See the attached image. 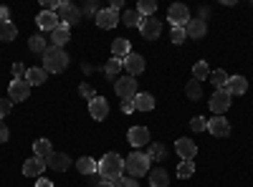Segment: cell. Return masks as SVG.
<instances>
[{
    "mask_svg": "<svg viewBox=\"0 0 253 187\" xmlns=\"http://www.w3.org/2000/svg\"><path fill=\"white\" fill-rule=\"evenodd\" d=\"M124 172V159L117 154V152H109L99 159V167H96V175L104 177V180H117L122 177Z\"/></svg>",
    "mask_w": 253,
    "mask_h": 187,
    "instance_id": "cell-1",
    "label": "cell"
},
{
    "mask_svg": "<svg viewBox=\"0 0 253 187\" xmlns=\"http://www.w3.org/2000/svg\"><path fill=\"white\" fill-rule=\"evenodd\" d=\"M69 66V56L63 48H56V46H48V51L43 53V69L46 74H61L66 71Z\"/></svg>",
    "mask_w": 253,
    "mask_h": 187,
    "instance_id": "cell-2",
    "label": "cell"
},
{
    "mask_svg": "<svg viewBox=\"0 0 253 187\" xmlns=\"http://www.w3.org/2000/svg\"><path fill=\"white\" fill-rule=\"evenodd\" d=\"M124 167H126V172H129V177L137 180V177H142V175L150 172V159L144 157V152H132L129 157H126Z\"/></svg>",
    "mask_w": 253,
    "mask_h": 187,
    "instance_id": "cell-3",
    "label": "cell"
},
{
    "mask_svg": "<svg viewBox=\"0 0 253 187\" xmlns=\"http://www.w3.org/2000/svg\"><path fill=\"white\" fill-rule=\"evenodd\" d=\"M56 15H58V20L63 26H76L79 20H81V10L74 5V3H66V0H61V5H58V10H56Z\"/></svg>",
    "mask_w": 253,
    "mask_h": 187,
    "instance_id": "cell-4",
    "label": "cell"
},
{
    "mask_svg": "<svg viewBox=\"0 0 253 187\" xmlns=\"http://www.w3.org/2000/svg\"><path fill=\"white\" fill-rule=\"evenodd\" d=\"M114 91L122 99H134L137 96V78L134 76H122L114 81Z\"/></svg>",
    "mask_w": 253,
    "mask_h": 187,
    "instance_id": "cell-5",
    "label": "cell"
},
{
    "mask_svg": "<svg viewBox=\"0 0 253 187\" xmlns=\"http://www.w3.org/2000/svg\"><path fill=\"white\" fill-rule=\"evenodd\" d=\"M31 96V84L26 78H13L8 86V99L10 101H26Z\"/></svg>",
    "mask_w": 253,
    "mask_h": 187,
    "instance_id": "cell-6",
    "label": "cell"
},
{
    "mask_svg": "<svg viewBox=\"0 0 253 187\" xmlns=\"http://www.w3.org/2000/svg\"><path fill=\"white\" fill-rule=\"evenodd\" d=\"M230 96L225 89H215V94L210 96V109H213V114L215 116H223L225 112H228V107H230Z\"/></svg>",
    "mask_w": 253,
    "mask_h": 187,
    "instance_id": "cell-7",
    "label": "cell"
},
{
    "mask_svg": "<svg viewBox=\"0 0 253 187\" xmlns=\"http://www.w3.org/2000/svg\"><path fill=\"white\" fill-rule=\"evenodd\" d=\"M139 33L144 36V40H155V38H160V33H162V23L157 18H142L139 20Z\"/></svg>",
    "mask_w": 253,
    "mask_h": 187,
    "instance_id": "cell-8",
    "label": "cell"
},
{
    "mask_svg": "<svg viewBox=\"0 0 253 187\" xmlns=\"http://www.w3.org/2000/svg\"><path fill=\"white\" fill-rule=\"evenodd\" d=\"M167 20L172 23V28H175V26L185 28V26H187V20H190V10H187V5H182V3L170 5V10H167Z\"/></svg>",
    "mask_w": 253,
    "mask_h": 187,
    "instance_id": "cell-9",
    "label": "cell"
},
{
    "mask_svg": "<svg viewBox=\"0 0 253 187\" xmlns=\"http://www.w3.org/2000/svg\"><path fill=\"white\" fill-rule=\"evenodd\" d=\"M89 116L96 119V121H104L109 116V101L104 99V96H96L89 101Z\"/></svg>",
    "mask_w": 253,
    "mask_h": 187,
    "instance_id": "cell-10",
    "label": "cell"
},
{
    "mask_svg": "<svg viewBox=\"0 0 253 187\" xmlns=\"http://www.w3.org/2000/svg\"><path fill=\"white\" fill-rule=\"evenodd\" d=\"M175 150H177V154L182 157V162H190V159L198 154V144H195L193 139H187V137H180V139L175 142Z\"/></svg>",
    "mask_w": 253,
    "mask_h": 187,
    "instance_id": "cell-11",
    "label": "cell"
},
{
    "mask_svg": "<svg viewBox=\"0 0 253 187\" xmlns=\"http://www.w3.org/2000/svg\"><path fill=\"white\" fill-rule=\"evenodd\" d=\"M46 167H48V162H46V159L31 157V159L23 162V175H26V177H41V175L46 172Z\"/></svg>",
    "mask_w": 253,
    "mask_h": 187,
    "instance_id": "cell-12",
    "label": "cell"
},
{
    "mask_svg": "<svg viewBox=\"0 0 253 187\" xmlns=\"http://www.w3.org/2000/svg\"><path fill=\"white\" fill-rule=\"evenodd\" d=\"M122 64H124V71H126V76H139L142 71H144V58L139 56V53H129V56H126L124 61H122Z\"/></svg>",
    "mask_w": 253,
    "mask_h": 187,
    "instance_id": "cell-13",
    "label": "cell"
},
{
    "mask_svg": "<svg viewBox=\"0 0 253 187\" xmlns=\"http://www.w3.org/2000/svg\"><path fill=\"white\" fill-rule=\"evenodd\" d=\"M185 33H187V38H193V40L205 38V33H208L205 20H203V18H190V20H187V26H185Z\"/></svg>",
    "mask_w": 253,
    "mask_h": 187,
    "instance_id": "cell-14",
    "label": "cell"
},
{
    "mask_svg": "<svg viewBox=\"0 0 253 187\" xmlns=\"http://www.w3.org/2000/svg\"><path fill=\"white\" fill-rule=\"evenodd\" d=\"M208 132L213 134V137H228L230 134V124L225 116H213V119H208Z\"/></svg>",
    "mask_w": 253,
    "mask_h": 187,
    "instance_id": "cell-15",
    "label": "cell"
},
{
    "mask_svg": "<svg viewBox=\"0 0 253 187\" xmlns=\"http://www.w3.org/2000/svg\"><path fill=\"white\" fill-rule=\"evenodd\" d=\"M36 23H38V28L41 31H53V28H58L61 26V20H58V15L56 13H51V10H41L38 13V18H36Z\"/></svg>",
    "mask_w": 253,
    "mask_h": 187,
    "instance_id": "cell-16",
    "label": "cell"
},
{
    "mask_svg": "<svg viewBox=\"0 0 253 187\" xmlns=\"http://www.w3.org/2000/svg\"><path fill=\"white\" fill-rule=\"evenodd\" d=\"M96 26L99 28H117L119 26V13H114L112 8H104L96 13Z\"/></svg>",
    "mask_w": 253,
    "mask_h": 187,
    "instance_id": "cell-17",
    "label": "cell"
},
{
    "mask_svg": "<svg viewBox=\"0 0 253 187\" xmlns=\"http://www.w3.org/2000/svg\"><path fill=\"white\" fill-rule=\"evenodd\" d=\"M126 139H129L132 147H144V144L150 142V129L147 127H132L126 132Z\"/></svg>",
    "mask_w": 253,
    "mask_h": 187,
    "instance_id": "cell-18",
    "label": "cell"
},
{
    "mask_svg": "<svg viewBox=\"0 0 253 187\" xmlns=\"http://www.w3.org/2000/svg\"><path fill=\"white\" fill-rule=\"evenodd\" d=\"M225 91L230 96H241L248 91V81L243 76H228V84H225Z\"/></svg>",
    "mask_w": 253,
    "mask_h": 187,
    "instance_id": "cell-19",
    "label": "cell"
},
{
    "mask_svg": "<svg viewBox=\"0 0 253 187\" xmlns=\"http://www.w3.org/2000/svg\"><path fill=\"white\" fill-rule=\"evenodd\" d=\"M69 40H71V28L69 26H58V28H53L51 31V43L56 46V48H63V46H66L69 43Z\"/></svg>",
    "mask_w": 253,
    "mask_h": 187,
    "instance_id": "cell-20",
    "label": "cell"
},
{
    "mask_svg": "<svg viewBox=\"0 0 253 187\" xmlns=\"http://www.w3.org/2000/svg\"><path fill=\"white\" fill-rule=\"evenodd\" d=\"M69 164H71V157H69L66 152H53L51 159H48V167L56 170V172H66Z\"/></svg>",
    "mask_w": 253,
    "mask_h": 187,
    "instance_id": "cell-21",
    "label": "cell"
},
{
    "mask_svg": "<svg viewBox=\"0 0 253 187\" xmlns=\"http://www.w3.org/2000/svg\"><path fill=\"white\" fill-rule=\"evenodd\" d=\"M129 53H132V43H129L126 38H117V40H112V56H114V58H122V61H124Z\"/></svg>",
    "mask_w": 253,
    "mask_h": 187,
    "instance_id": "cell-22",
    "label": "cell"
},
{
    "mask_svg": "<svg viewBox=\"0 0 253 187\" xmlns=\"http://www.w3.org/2000/svg\"><path fill=\"white\" fill-rule=\"evenodd\" d=\"M53 154V147H51V142L48 139H36L33 142V157H41V159H51Z\"/></svg>",
    "mask_w": 253,
    "mask_h": 187,
    "instance_id": "cell-23",
    "label": "cell"
},
{
    "mask_svg": "<svg viewBox=\"0 0 253 187\" xmlns=\"http://www.w3.org/2000/svg\"><path fill=\"white\" fill-rule=\"evenodd\" d=\"M144 157L150 159V162H167V150L162 147V144H147V152H144Z\"/></svg>",
    "mask_w": 253,
    "mask_h": 187,
    "instance_id": "cell-24",
    "label": "cell"
},
{
    "mask_svg": "<svg viewBox=\"0 0 253 187\" xmlns=\"http://www.w3.org/2000/svg\"><path fill=\"white\" fill-rule=\"evenodd\" d=\"M167 185H170V175H167V170H162V167L150 170V187H167Z\"/></svg>",
    "mask_w": 253,
    "mask_h": 187,
    "instance_id": "cell-25",
    "label": "cell"
},
{
    "mask_svg": "<svg viewBox=\"0 0 253 187\" xmlns=\"http://www.w3.org/2000/svg\"><path fill=\"white\" fill-rule=\"evenodd\" d=\"M134 107H137V112H152L155 109V96L152 94H137Z\"/></svg>",
    "mask_w": 253,
    "mask_h": 187,
    "instance_id": "cell-26",
    "label": "cell"
},
{
    "mask_svg": "<svg viewBox=\"0 0 253 187\" xmlns=\"http://www.w3.org/2000/svg\"><path fill=\"white\" fill-rule=\"evenodd\" d=\"M46 78H48L46 69H28V74H26V81H28L31 86H41V84H46Z\"/></svg>",
    "mask_w": 253,
    "mask_h": 187,
    "instance_id": "cell-27",
    "label": "cell"
},
{
    "mask_svg": "<svg viewBox=\"0 0 253 187\" xmlns=\"http://www.w3.org/2000/svg\"><path fill=\"white\" fill-rule=\"evenodd\" d=\"M76 167H79V172H81V175H96L99 162H96V159H91V157H81V159H76Z\"/></svg>",
    "mask_w": 253,
    "mask_h": 187,
    "instance_id": "cell-28",
    "label": "cell"
},
{
    "mask_svg": "<svg viewBox=\"0 0 253 187\" xmlns=\"http://www.w3.org/2000/svg\"><path fill=\"white\" fill-rule=\"evenodd\" d=\"M122 69H124L122 58H114V56H112V58L107 61V64H104V74H107L109 78H114V81L119 78V71H122Z\"/></svg>",
    "mask_w": 253,
    "mask_h": 187,
    "instance_id": "cell-29",
    "label": "cell"
},
{
    "mask_svg": "<svg viewBox=\"0 0 253 187\" xmlns=\"http://www.w3.org/2000/svg\"><path fill=\"white\" fill-rule=\"evenodd\" d=\"M15 36H18V28L10 23V20H0V40L10 43V40H15Z\"/></svg>",
    "mask_w": 253,
    "mask_h": 187,
    "instance_id": "cell-30",
    "label": "cell"
},
{
    "mask_svg": "<svg viewBox=\"0 0 253 187\" xmlns=\"http://www.w3.org/2000/svg\"><path fill=\"white\" fill-rule=\"evenodd\" d=\"M210 84H213L215 89H225V84H228V74H225L223 69L210 71Z\"/></svg>",
    "mask_w": 253,
    "mask_h": 187,
    "instance_id": "cell-31",
    "label": "cell"
},
{
    "mask_svg": "<svg viewBox=\"0 0 253 187\" xmlns=\"http://www.w3.org/2000/svg\"><path fill=\"white\" fill-rule=\"evenodd\" d=\"M157 10V3L155 0H139V5H137V13L142 18H152V13Z\"/></svg>",
    "mask_w": 253,
    "mask_h": 187,
    "instance_id": "cell-32",
    "label": "cell"
},
{
    "mask_svg": "<svg viewBox=\"0 0 253 187\" xmlns=\"http://www.w3.org/2000/svg\"><path fill=\"white\" fill-rule=\"evenodd\" d=\"M185 91H187V99H193V101H200L203 99V89H200V81H187V86H185Z\"/></svg>",
    "mask_w": 253,
    "mask_h": 187,
    "instance_id": "cell-33",
    "label": "cell"
},
{
    "mask_svg": "<svg viewBox=\"0 0 253 187\" xmlns=\"http://www.w3.org/2000/svg\"><path fill=\"white\" fill-rule=\"evenodd\" d=\"M28 48H31L33 53H46V51H48L46 38H43V36H33V38L28 40Z\"/></svg>",
    "mask_w": 253,
    "mask_h": 187,
    "instance_id": "cell-34",
    "label": "cell"
},
{
    "mask_svg": "<svg viewBox=\"0 0 253 187\" xmlns=\"http://www.w3.org/2000/svg\"><path fill=\"white\" fill-rule=\"evenodd\" d=\"M210 76V69H208V61H198V64L193 66V78L195 81H205Z\"/></svg>",
    "mask_w": 253,
    "mask_h": 187,
    "instance_id": "cell-35",
    "label": "cell"
},
{
    "mask_svg": "<svg viewBox=\"0 0 253 187\" xmlns=\"http://www.w3.org/2000/svg\"><path fill=\"white\" fill-rule=\"evenodd\" d=\"M139 20H142V15L137 10H124V15H119V23H124V26H139Z\"/></svg>",
    "mask_w": 253,
    "mask_h": 187,
    "instance_id": "cell-36",
    "label": "cell"
},
{
    "mask_svg": "<svg viewBox=\"0 0 253 187\" xmlns=\"http://www.w3.org/2000/svg\"><path fill=\"white\" fill-rule=\"evenodd\" d=\"M195 175V162L190 159V162H180V167H177V177L180 180H187V177H193Z\"/></svg>",
    "mask_w": 253,
    "mask_h": 187,
    "instance_id": "cell-37",
    "label": "cell"
},
{
    "mask_svg": "<svg viewBox=\"0 0 253 187\" xmlns=\"http://www.w3.org/2000/svg\"><path fill=\"white\" fill-rule=\"evenodd\" d=\"M170 40L175 46H180V43H185L187 40V33H185V28H180V26H175L172 31H170Z\"/></svg>",
    "mask_w": 253,
    "mask_h": 187,
    "instance_id": "cell-38",
    "label": "cell"
},
{
    "mask_svg": "<svg viewBox=\"0 0 253 187\" xmlns=\"http://www.w3.org/2000/svg\"><path fill=\"white\" fill-rule=\"evenodd\" d=\"M112 185H114V187H139L134 177H124V175L117 177V180H112Z\"/></svg>",
    "mask_w": 253,
    "mask_h": 187,
    "instance_id": "cell-39",
    "label": "cell"
},
{
    "mask_svg": "<svg viewBox=\"0 0 253 187\" xmlns=\"http://www.w3.org/2000/svg\"><path fill=\"white\" fill-rule=\"evenodd\" d=\"M190 127H193V132H205L208 129V119L205 116H195L193 121H190Z\"/></svg>",
    "mask_w": 253,
    "mask_h": 187,
    "instance_id": "cell-40",
    "label": "cell"
},
{
    "mask_svg": "<svg viewBox=\"0 0 253 187\" xmlns=\"http://www.w3.org/2000/svg\"><path fill=\"white\" fill-rule=\"evenodd\" d=\"M79 94H81L84 99H89V101H91V99H96V91H94V86H91V84H81V86H79Z\"/></svg>",
    "mask_w": 253,
    "mask_h": 187,
    "instance_id": "cell-41",
    "label": "cell"
},
{
    "mask_svg": "<svg viewBox=\"0 0 253 187\" xmlns=\"http://www.w3.org/2000/svg\"><path fill=\"white\" fill-rule=\"evenodd\" d=\"M89 187H114V185H112V180H104L99 175H91V185Z\"/></svg>",
    "mask_w": 253,
    "mask_h": 187,
    "instance_id": "cell-42",
    "label": "cell"
},
{
    "mask_svg": "<svg viewBox=\"0 0 253 187\" xmlns=\"http://www.w3.org/2000/svg\"><path fill=\"white\" fill-rule=\"evenodd\" d=\"M10 109H13V101H10V99H0V119L8 116Z\"/></svg>",
    "mask_w": 253,
    "mask_h": 187,
    "instance_id": "cell-43",
    "label": "cell"
},
{
    "mask_svg": "<svg viewBox=\"0 0 253 187\" xmlns=\"http://www.w3.org/2000/svg\"><path fill=\"white\" fill-rule=\"evenodd\" d=\"M122 112H124V114H132V112H137V107H134V99H122Z\"/></svg>",
    "mask_w": 253,
    "mask_h": 187,
    "instance_id": "cell-44",
    "label": "cell"
},
{
    "mask_svg": "<svg viewBox=\"0 0 253 187\" xmlns=\"http://www.w3.org/2000/svg\"><path fill=\"white\" fill-rule=\"evenodd\" d=\"M26 74H28V69L23 64H13V76L15 78H26Z\"/></svg>",
    "mask_w": 253,
    "mask_h": 187,
    "instance_id": "cell-45",
    "label": "cell"
},
{
    "mask_svg": "<svg viewBox=\"0 0 253 187\" xmlns=\"http://www.w3.org/2000/svg\"><path fill=\"white\" fill-rule=\"evenodd\" d=\"M41 3H43V10H58V5H61V0H41Z\"/></svg>",
    "mask_w": 253,
    "mask_h": 187,
    "instance_id": "cell-46",
    "label": "cell"
},
{
    "mask_svg": "<svg viewBox=\"0 0 253 187\" xmlns=\"http://www.w3.org/2000/svg\"><path fill=\"white\" fill-rule=\"evenodd\" d=\"M84 13L96 18V13H99V5H96V3H86V5H84Z\"/></svg>",
    "mask_w": 253,
    "mask_h": 187,
    "instance_id": "cell-47",
    "label": "cell"
},
{
    "mask_svg": "<svg viewBox=\"0 0 253 187\" xmlns=\"http://www.w3.org/2000/svg\"><path fill=\"white\" fill-rule=\"evenodd\" d=\"M8 139H10V132H8V127H5V124L0 121V144H3V142H8Z\"/></svg>",
    "mask_w": 253,
    "mask_h": 187,
    "instance_id": "cell-48",
    "label": "cell"
},
{
    "mask_svg": "<svg viewBox=\"0 0 253 187\" xmlns=\"http://www.w3.org/2000/svg\"><path fill=\"white\" fill-rule=\"evenodd\" d=\"M36 187H53V182H51L48 177H38V182H36Z\"/></svg>",
    "mask_w": 253,
    "mask_h": 187,
    "instance_id": "cell-49",
    "label": "cell"
},
{
    "mask_svg": "<svg viewBox=\"0 0 253 187\" xmlns=\"http://www.w3.org/2000/svg\"><path fill=\"white\" fill-rule=\"evenodd\" d=\"M8 18H10V10L5 5H0V20H8Z\"/></svg>",
    "mask_w": 253,
    "mask_h": 187,
    "instance_id": "cell-50",
    "label": "cell"
},
{
    "mask_svg": "<svg viewBox=\"0 0 253 187\" xmlns=\"http://www.w3.org/2000/svg\"><path fill=\"white\" fill-rule=\"evenodd\" d=\"M122 5H124L122 0H112V5H109V8H112L114 13H119V10H122Z\"/></svg>",
    "mask_w": 253,
    "mask_h": 187,
    "instance_id": "cell-51",
    "label": "cell"
}]
</instances>
